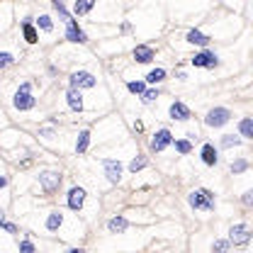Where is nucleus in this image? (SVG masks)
<instances>
[{"label":"nucleus","instance_id":"obj_27","mask_svg":"<svg viewBox=\"0 0 253 253\" xmlns=\"http://www.w3.org/2000/svg\"><path fill=\"white\" fill-rule=\"evenodd\" d=\"M37 30L51 34V32H54V22H51V17H49V15H39V17H37Z\"/></svg>","mask_w":253,"mask_h":253},{"label":"nucleus","instance_id":"obj_29","mask_svg":"<svg viewBox=\"0 0 253 253\" xmlns=\"http://www.w3.org/2000/svg\"><path fill=\"white\" fill-rule=\"evenodd\" d=\"M51 5H54V10L59 13V17H61V20H66V22L71 20V13L66 10V3H64V0H51Z\"/></svg>","mask_w":253,"mask_h":253},{"label":"nucleus","instance_id":"obj_10","mask_svg":"<svg viewBox=\"0 0 253 253\" xmlns=\"http://www.w3.org/2000/svg\"><path fill=\"white\" fill-rule=\"evenodd\" d=\"M66 204H68V209L81 212L83 204H85V190L78 187V185H73V187L68 190V195H66Z\"/></svg>","mask_w":253,"mask_h":253},{"label":"nucleus","instance_id":"obj_17","mask_svg":"<svg viewBox=\"0 0 253 253\" xmlns=\"http://www.w3.org/2000/svg\"><path fill=\"white\" fill-rule=\"evenodd\" d=\"M185 42H187V44H195V47H209V42H212V37H207V34H202L200 30H190V32L185 34Z\"/></svg>","mask_w":253,"mask_h":253},{"label":"nucleus","instance_id":"obj_28","mask_svg":"<svg viewBox=\"0 0 253 253\" xmlns=\"http://www.w3.org/2000/svg\"><path fill=\"white\" fill-rule=\"evenodd\" d=\"M229 170H231V175H241V173L248 170V161L246 158H236V161H231Z\"/></svg>","mask_w":253,"mask_h":253},{"label":"nucleus","instance_id":"obj_8","mask_svg":"<svg viewBox=\"0 0 253 253\" xmlns=\"http://www.w3.org/2000/svg\"><path fill=\"white\" fill-rule=\"evenodd\" d=\"M68 83H71V88L83 90V88H95L98 78H95L90 71H73V73H71V78H68Z\"/></svg>","mask_w":253,"mask_h":253},{"label":"nucleus","instance_id":"obj_9","mask_svg":"<svg viewBox=\"0 0 253 253\" xmlns=\"http://www.w3.org/2000/svg\"><path fill=\"white\" fill-rule=\"evenodd\" d=\"M102 170H105V178L112 183V185H117L119 180H122V163L119 161H115V158H105L102 161Z\"/></svg>","mask_w":253,"mask_h":253},{"label":"nucleus","instance_id":"obj_13","mask_svg":"<svg viewBox=\"0 0 253 253\" xmlns=\"http://www.w3.org/2000/svg\"><path fill=\"white\" fill-rule=\"evenodd\" d=\"M66 105L73 112H83V95H81L78 88H68L66 90Z\"/></svg>","mask_w":253,"mask_h":253},{"label":"nucleus","instance_id":"obj_35","mask_svg":"<svg viewBox=\"0 0 253 253\" xmlns=\"http://www.w3.org/2000/svg\"><path fill=\"white\" fill-rule=\"evenodd\" d=\"M20 251H25V253H34L37 246H34L32 241H20Z\"/></svg>","mask_w":253,"mask_h":253},{"label":"nucleus","instance_id":"obj_4","mask_svg":"<svg viewBox=\"0 0 253 253\" xmlns=\"http://www.w3.org/2000/svg\"><path fill=\"white\" fill-rule=\"evenodd\" d=\"M190 64L195 66V68H217L219 64H221V59H219V54L217 51H209V49H204L202 47V51H197L192 59H190Z\"/></svg>","mask_w":253,"mask_h":253},{"label":"nucleus","instance_id":"obj_14","mask_svg":"<svg viewBox=\"0 0 253 253\" xmlns=\"http://www.w3.org/2000/svg\"><path fill=\"white\" fill-rule=\"evenodd\" d=\"M134 61L136 64H151L153 59H156V54H153V49L151 47H146V44H139L136 49H134Z\"/></svg>","mask_w":253,"mask_h":253},{"label":"nucleus","instance_id":"obj_16","mask_svg":"<svg viewBox=\"0 0 253 253\" xmlns=\"http://www.w3.org/2000/svg\"><path fill=\"white\" fill-rule=\"evenodd\" d=\"M22 34H25L27 44H37V42H39V32H37V27L32 25V17H25V20H22Z\"/></svg>","mask_w":253,"mask_h":253},{"label":"nucleus","instance_id":"obj_15","mask_svg":"<svg viewBox=\"0 0 253 253\" xmlns=\"http://www.w3.org/2000/svg\"><path fill=\"white\" fill-rule=\"evenodd\" d=\"M200 158H202L204 166H217V163H219V151H217L212 144H204V146L200 149Z\"/></svg>","mask_w":253,"mask_h":253},{"label":"nucleus","instance_id":"obj_30","mask_svg":"<svg viewBox=\"0 0 253 253\" xmlns=\"http://www.w3.org/2000/svg\"><path fill=\"white\" fill-rule=\"evenodd\" d=\"M15 61H17V59H15V54H10V51H0V71L10 68Z\"/></svg>","mask_w":253,"mask_h":253},{"label":"nucleus","instance_id":"obj_18","mask_svg":"<svg viewBox=\"0 0 253 253\" xmlns=\"http://www.w3.org/2000/svg\"><path fill=\"white\" fill-rule=\"evenodd\" d=\"M61 224H64V214H61L59 209L49 212V217H47V231H49V234H56V231L61 229Z\"/></svg>","mask_w":253,"mask_h":253},{"label":"nucleus","instance_id":"obj_21","mask_svg":"<svg viewBox=\"0 0 253 253\" xmlns=\"http://www.w3.org/2000/svg\"><path fill=\"white\" fill-rule=\"evenodd\" d=\"M170 146H173L180 156L192 153V141H190V139H173V141H170Z\"/></svg>","mask_w":253,"mask_h":253},{"label":"nucleus","instance_id":"obj_2","mask_svg":"<svg viewBox=\"0 0 253 253\" xmlns=\"http://www.w3.org/2000/svg\"><path fill=\"white\" fill-rule=\"evenodd\" d=\"M13 105H15V110H20V112H27V110H32V107L37 105V100H34V95H32V83H30V81L20 83V88L15 90Z\"/></svg>","mask_w":253,"mask_h":253},{"label":"nucleus","instance_id":"obj_31","mask_svg":"<svg viewBox=\"0 0 253 253\" xmlns=\"http://www.w3.org/2000/svg\"><path fill=\"white\" fill-rule=\"evenodd\" d=\"M146 166H149V161H146L144 156H134L132 163H129V170H132V173H139V170H144Z\"/></svg>","mask_w":253,"mask_h":253},{"label":"nucleus","instance_id":"obj_34","mask_svg":"<svg viewBox=\"0 0 253 253\" xmlns=\"http://www.w3.org/2000/svg\"><path fill=\"white\" fill-rule=\"evenodd\" d=\"M241 204H243V207H253V190H246V192L241 195Z\"/></svg>","mask_w":253,"mask_h":253},{"label":"nucleus","instance_id":"obj_6","mask_svg":"<svg viewBox=\"0 0 253 253\" xmlns=\"http://www.w3.org/2000/svg\"><path fill=\"white\" fill-rule=\"evenodd\" d=\"M248 241H251L248 224H231L229 226V243L231 246H246Z\"/></svg>","mask_w":253,"mask_h":253},{"label":"nucleus","instance_id":"obj_22","mask_svg":"<svg viewBox=\"0 0 253 253\" xmlns=\"http://www.w3.org/2000/svg\"><path fill=\"white\" fill-rule=\"evenodd\" d=\"M98 0H76V5H73V13L81 17V15H88L93 8H95Z\"/></svg>","mask_w":253,"mask_h":253},{"label":"nucleus","instance_id":"obj_23","mask_svg":"<svg viewBox=\"0 0 253 253\" xmlns=\"http://www.w3.org/2000/svg\"><path fill=\"white\" fill-rule=\"evenodd\" d=\"M166 81V68H151L149 73H146V83L149 85H158V83H163Z\"/></svg>","mask_w":253,"mask_h":253},{"label":"nucleus","instance_id":"obj_32","mask_svg":"<svg viewBox=\"0 0 253 253\" xmlns=\"http://www.w3.org/2000/svg\"><path fill=\"white\" fill-rule=\"evenodd\" d=\"M144 88H146V81H129V83H127V90H129L132 95H141Z\"/></svg>","mask_w":253,"mask_h":253},{"label":"nucleus","instance_id":"obj_25","mask_svg":"<svg viewBox=\"0 0 253 253\" xmlns=\"http://www.w3.org/2000/svg\"><path fill=\"white\" fill-rule=\"evenodd\" d=\"M139 98H141L144 105H153V102L161 98V93H158V88H144V93H141Z\"/></svg>","mask_w":253,"mask_h":253},{"label":"nucleus","instance_id":"obj_33","mask_svg":"<svg viewBox=\"0 0 253 253\" xmlns=\"http://www.w3.org/2000/svg\"><path fill=\"white\" fill-rule=\"evenodd\" d=\"M212 248L224 253V251H229V248H231V243H229V238H226V241H224V238H219V241H214V243H212Z\"/></svg>","mask_w":253,"mask_h":253},{"label":"nucleus","instance_id":"obj_7","mask_svg":"<svg viewBox=\"0 0 253 253\" xmlns=\"http://www.w3.org/2000/svg\"><path fill=\"white\" fill-rule=\"evenodd\" d=\"M170 141H173V134H170V129H158L156 134H153V139L149 141V151L151 153H161L163 149H168L170 146Z\"/></svg>","mask_w":253,"mask_h":253},{"label":"nucleus","instance_id":"obj_24","mask_svg":"<svg viewBox=\"0 0 253 253\" xmlns=\"http://www.w3.org/2000/svg\"><path fill=\"white\" fill-rule=\"evenodd\" d=\"M88 144H90V132L83 129V132L78 134V139H76V153H78V156L85 153V151H88Z\"/></svg>","mask_w":253,"mask_h":253},{"label":"nucleus","instance_id":"obj_20","mask_svg":"<svg viewBox=\"0 0 253 253\" xmlns=\"http://www.w3.org/2000/svg\"><path fill=\"white\" fill-rule=\"evenodd\" d=\"M238 136L241 139H253V122H251V117H243L241 122H238Z\"/></svg>","mask_w":253,"mask_h":253},{"label":"nucleus","instance_id":"obj_38","mask_svg":"<svg viewBox=\"0 0 253 253\" xmlns=\"http://www.w3.org/2000/svg\"><path fill=\"white\" fill-rule=\"evenodd\" d=\"M3 187H8V178H5V175H0V190H3Z\"/></svg>","mask_w":253,"mask_h":253},{"label":"nucleus","instance_id":"obj_19","mask_svg":"<svg viewBox=\"0 0 253 253\" xmlns=\"http://www.w3.org/2000/svg\"><path fill=\"white\" fill-rule=\"evenodd\" d=\"M129 229V221L124 219V217H112L110 221H107V231L110 234H124Z\"/></svg>","mask_w":253,"mask_h":253},{"label":"nucleus","instance_id":"obj_36","mask_svg":"<svg viewBox=\"0 0 253 253\" xmlns=\"http://www.w3.org/2000/svg\"><path fill=\"white\" fill-rule=\"evenodd\" d=\"M0 229H5L8 234H17V226H15V224H10V221H3V224H0Z\"/></svg>","mask_w":253,"mask_h":253},{"label":"nucleus","instance_id":"obj_5","mask_svg":"<svg viewBox=\"0 0 253 253\" xmlns=\"http://www.w3.org/2000/svg\"><path fill=\"white\" fill-rule=\"evenodd\" d=\"M61 178H64V175H61L59 170H42V173L37 175V180H39V185H42V190H44L47 195H51V192L59 190Z\"/></svg>","mask_w":253,"mask_h":253},{"label":"nucleus","instance_id":"obj_11","mask_svg":"<svg viewBox=\"0 0 253 253\" xmlns=\"http://www.w3.org/2000/svg\"><path fill=\"white\" fill-rule=\"evenodd\" d=\"M168 117L175 119V122H187V119L192 117V112H190V107H187L185 102L175 100V102H170V107H168Z\"/></svg>","mask_w":253,"mask_h":253},{"label":"nucleus","instance_id":"obj_26","mask_svg":"<svg viewBox=\"0 0 253 253\" xmlns=\"http://www.w3.org/2000/svg\"><path fill=\"white\" fill-rule=\"evenodd\" d=\"M241 136H236V134H224L221 139H219V144H221V149H236V146H241Z\"/></svg>","mask_w":253,"mask_h":253},{"label":"nucleus","instance_id":"obj_1","mask_svg":"<svg viewBox=\"0 0 253 253\" xmlns=\"http://www.w3.org/2000/svg\"><path fill=\"white\" fill-rule=\"evenodd\" d=\"M187 204H190L195 212H214V207H217V197H214L212 190H207V187H197V190H192V192L187 195Z\"/></svg>","mask_w":253,"mask_h":253},{"label":"nucleus","instance_id":"obj_12","mask_svg":"<svg viewBox=\"0 0 253 253\" xmlns=\"http://www.w3.org/2000/svg\"><path fill=\"white\" fill-rule=\"evenodd\" d=\"M66 39L73 42V44H85V42H88V34L78 27L76 20H68V22H66Z\"/></svg>","mask_w":253,"mask_h":253},{"label":"nucleus","instance_id":"obj_39","mask_svg":"<svg viewBox=\"0 0 253 253\" xmlns=\"http://www.w3.org/2000/svg\"><path fill=\"white\" fill-rule=\"evenodd\" d=\"M3 221H5V212H3V209H0V224H3Z\"/></svg>","mask_w":253,"mask_h":253},{"label":"nucleus","instance_id":"obj_37","mask_svg":"<svg viewBox=\"0 0 253 253\" xmlns=\"http://www.w3.org/2000/svg\"><path fill=\"white\" fill-rule=\"evenodd\" d=\"M39 134H42L44 139H54V129H51V127H44V129H42Z\"/></svg>","mask_w":253,"mask_h":253},{"label":"nucleus","instance_id":"obj_3","mask_svg":"<svg viewBox=\"0 0 253 253\" xmlns=\"http://www.w3.org/2000/svg\"><path fill=\"white\" fill-rule=\"evenodd\" d=\"M231 110L229 107H212L207 115H204V124L209 127V129H221L224 124H229L231 122Z\"/></svg>","mask_w":253,"mask_h":253}]
</instances>
